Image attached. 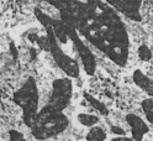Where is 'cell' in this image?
<instances>
[{
	"instance_id": "cell-1",
	"label": "cell",
	"mask_w": 153,
	"mask_h": 141,
	"mask_svg": "<svg viewBox=\"0 0 153 141\" xmlns=\"http://www.w3.org/2000/svg\"><path fill=\"white\" fill-rule=\"evenodd\" d=\"M40 7L42 9V10H43L47 15H50L51 17H53V19H58V17H59V11L57 10L54 6H52V5H50V4L42 1V4L40 5Z\"/></svg>"
}]
</instances>
